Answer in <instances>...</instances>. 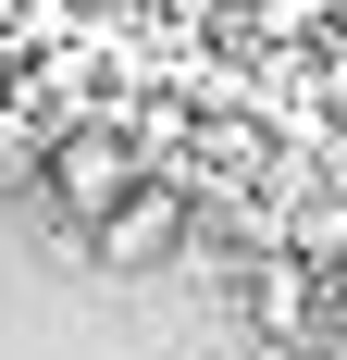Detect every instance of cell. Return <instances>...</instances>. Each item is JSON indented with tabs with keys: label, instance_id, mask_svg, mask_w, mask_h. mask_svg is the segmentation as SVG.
I'll use <instances>...</instances> for the list:
<instances>
[{
	"label": "cell",
	"instance_id": "obj_1",
	"mask_svg": "<svg viewBox=\"0 0 347 360\" xmlns=\"http://www.w3.org/2000/svg\"><path fill=\"white\" fill-rule=\"evenodd\" d=\"M87 249H100V274H162V261L186 249V186H174V174H137L100 224H87Z\"/></svg>",
	"mask_w": 347,
	"mask_h": 360
},
{
	"label": "cell",
	"instance_id": "obj_2",
	"mask_svg": "<svg viewBox=\"0 0 347 360\" xmlns=\"http://www.w3.org/2000/svg\"><path fill=\"white\" fill-rule=\"evenodd\" d=\"M137 174H149V162H137V137H112V124H74V137H50V199H63L74 224H100Z\"/></svg>",
	"mask_w": 347,
	"mask_h": 360
},
{
	"label": "cell",
	"instance_id": "obj_3",
	"mask_svg": "<svg viewBox=\"0 0 347 360\" xmlns=\"http://www.w3.org/2000/svg\"><path fill=\"white\" fill-rule=\"evenodd\" d=\"M322 298H335V286H322L310 261L273 249L261 274H248V335H261V348H298V335H322Z\"/></svg>",
	"mask_w": 347,
	"mask_h": 360
},
{
	"label": "cell",
	"instance_id": "obj_4",
	"mask_svg": "<svg viewBox=\"0 0 347 360\" xmlns=\"http://www.w3.org/2000/svg\"><path fill=\"white\" fill-rule=\"evenodd\" d=\"M335 13H347V0H335Z\"/></svg>",
	"mask_w": 347,
	"mask_h": 360
}]
</instances>
